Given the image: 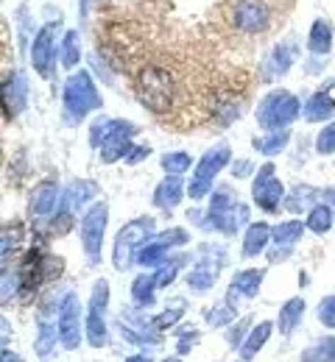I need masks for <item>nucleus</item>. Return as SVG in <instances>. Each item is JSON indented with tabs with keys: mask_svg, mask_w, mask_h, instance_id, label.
<instances>
[{
	"mask_svg": "<svg viewBox=\"0 0 335 362\" xmlns=\"http://www.w3.org/2000/svg\"><path fill=\"white\" fill-rule=\"evenodd\" d=\"M96 195H98L96 184H90V181H76V184H70V187L64 189L62 204H59V212L76 215V212L84 206V201H90V198H96Z\"/></svg>",
	"mask_w": 335,
	"mask_h": 362,
	"instance_id": "17",
	"label": "nucleus"
},
{
	"mask_svg": "<svg viewBox=\"0 0 335 362\" xmlns=\"http://www.w3.org/2000/svg\"><path fill=\"white\" fill-rule=\"evenodd\" d=\"M106 218H109V209L106 204H93L84 218H81V226H79V237H81V245H84V254L90 259V265L101 262V245H103V231H106Z\"/></svg>",
	"mask_w": 335,
	"mask_h": 362,
	"instance_id": "8",
	"label": "nucleus"
},
{
	"mask_svg": "<svg viewBox=\"0 0 335 362\" xmlns=\"http://www.w3.org/2000/svg\"><path fill=\"white\" fill-rule=\"evenodd\" d=\"M162 170H165L168 176H182L185 170H191V153H185V151L165 153V156H162Z\"/></svg>",
	"mask_w": 335,
	"mask_h": 362,
	"instance_id": "32",
	"label": "nucleus"
},
{
	"mask_svg": "<svg viewBox=\"0 0 335 362\" xmlns=\"http://www.w3.org/2000/svg\"><path fill=\"white\" fill-rule=\"evenodd\" d=\"M81 59V40H79V31H67L64 40H62V50H59V62L62 67H76Z\"/></svg>",
	"mask_w": 335,
	"mask_h": 362,
	"instance_id": "27",
	"label": "nucleus"
},
{
	"mask_svg": "<svg viewBox=\"0 0 335 362\" xmlns=\"http://www.w3.org/2000/svg\"><path fill=\"white\" fill-rule=\"evenodd\" d=\"M333 115H335V100L330 98L327 90H319L307 103H305V120H310V123L330 120Z\"/></svg>",
	"mask_w": 335,
	"mask_h": 362,
	"instance_id": "21",
	"label": "nucleus"
},
{
	"mask_svg": "<svg viewBox=\"0 0 335 362\" xmlns=\"http://www.w3.org/2000/svg\"><path fill=\"white\" fill-rule=\"evenodd\" d=\"M266 279V268H246L238 271L229 281V290H227V304L238 310L240 301H251L257 293H260V284Z\"/></svg>",
	"mask_w": 335,
	"mask_h": 362,
	"instance_id": "13",
	"label": "nucleus"
},
{
	"mask_svg": "<svg viewBox=\"0 0 335 362\" xmlns=\"http://www.w3.org/2000/svg\"><path fill=\"white\" fill-rule=\"evenodd\" d=\"M185 243H188V231H182V228H171V231L154 234L137 251V265H143V268L165 265V259L174 251V245H185Z\"/></svg>",
	"mask_w": 335,
	"mask_h": 362,
	"instance_id": "11",
	"label": "nucleus"
},
{
	"mask_svg": "<svg viewBox=\"0 0 335 362\" xmlns=\"http://www.w3.org/2000/svg\"><path fill=\"white\" fill-rule=\"evenodd\" d=\"M319 192L313 189V187H296L293 192H290V198L285 201L288 212H293V215H299L302 209H310V204H313V198H316Z\"/></svg>",
	"mask_w": 335,
	"mask_h": 362,
	"instance_id": "31",
	"label": "nucleus"
},
{
	"mask_svg": "<svg viewBox=\"0 0 335 362\" xmlns=\"http://www.w3.org/2000/svg\"><path fill=\"white\" fill-rule=\"evenodd\" d=\"M157 279L154 276H137L135 279V284H132V298H135V304L145 310V307H154V301H157Z\"/></svg>",
	"mask_w": 335,
	"mask_h": 362,
	"instance_id": "25",
	"label": "nucleus"
},
{
	"mask_svg": "<svg viewBox=\"0 0 335 362\" xmlns=\"http://www.w3.org/2000/svg\"><path fill=\"white\" fill-rule=\"evenodd\" d=\"M59 184L56 181H42L34 187L31 192V204H28V212L31 218H50L59 212Z\"/></svg>",
	"mask_w": 335,
	"mask_h": 362,
	"instance_id": "15",
	"label": "nucleus"
},
{
	"mask_svg": "<svg viewBox=\"0 0 335 362\" xmlns=\"http://www.w3.org/2000/svg\"><path fill=\"white\" fill-rule=\"evenodd\" d=\"M271 25V6L266 0H238L232 6V28L240 34H266Z\"/></svg>",
	"mask_w": 335,
	"mask_h": 362,
	"instance_id": "9",
	"label": "nucleus"
},
{
	"mask_svg": "<svg viewBox=\"0 0 335 362\" xmlns=\"http://www.w3.org/2000/svg\"><path fill=\"white\" fill-rule=\"evenodd\" d=\"M316 151L324 153V156L335 151V123H330L327 129H322V134L316 136Z\"/></svg>",
	"mask_w": 335,
	"mask_h": 362,
	"instance_id": "36",
	"label": "nucleus"
},
{
	"mask_svg": "<svg viewBox=\"0 0 335 362\" xmlns=\"http://www.w3.org/2000/svg\"><path fill=\"white\" fill-rule=\"evenodd\" d=\"M229 145L227 142H218L215 148H210L204 156H201V162L195 165V173H193L191 179V187H188V192H191L193 201H198V198H204L210 189H212V181L218 179V173L229 165Z\"/></svg>",
	"mask_w": 335,
	"mask_h": 362,
	"instance_id": "4",
	"label": "nucleus"
},
{
	"mask_svg": "<svg viewBox=\"0 0 335 362\" xmlns=\"http://www.w3.org/2000/svg\"><path fill=\"white\" fill-rule=\"evenodd\" d=\"M316 317H319V323H322V326L335 329V296H327V298H322V301H319V307H316Z\"/></svg>",
	"mask_w": 335,
	"mask_h": 362,
	"instance_id": "35",
	"label": "nucleus"
},
{
	"mask_svg": "<svg viewBox=\"0 0 335 362\" xmlns=\"http://www.w3.org/2000/svg\"><path fill=\"white\" fill-rule=\"evenodd\" d=\"M307 228L310 231H316V234H324V231H330L333 226V209L330 206H324V204H319V206H313L310 209V215H307Z\"/></svg>",
	"mask_w": 335,
	"mask_h": 362,
	"instance_id": "29",
	"label": "nucleus"
},
{
	"mask_svg": "<svg viewBox=\"0 0 335 362\" xmlns=\"http://www.w3.org/2000/svg\"><path fill=\"white\" fill-rule=\"evenodd\" d=\"M249 323H251V317H243L238 326H232V329L227 332V343H229L232 349H240V346H243V340H246V337H240V334H243V329H246Z\"/></svg>",
	"mask_w": 335,
	"mask_h": 362,
	"instance_id": "38",
	"label": "nucleus"
},
{
	"mask_svg": "<svg viewBox=\"0 0 335 362\" xmlns=\"http://www.w3.org/2000/svg\"><path fill=\"white\" fill-rule=\"evenodd\" d=\"M182 265H185V257H174L171 262L159 265V273L154 276V279H157V287H168V284H174V279H176V273H179Z\"/></svg>",
	"mask_w": 335,
	"mask_h": 362,
	"instance_id": "33",
	"label": "nucleus"
},
{
	"mask_svg": "<svg viewBox=\"0 0 335 362\" xmlns=\"http://www.w3.org/2000/svg\"><path fill=\"white\" fill-rule=\"evenodd\" d=\"M148 153H151V148H148V145H137V148H132V151H129L126 162H129V165H137V162H143Z\"/></svg>",
	"mask_w": 335,
	"mask_h": 362,
	"instance_id": "39",
	"label": "nucleus"
},
{
	"mask_svg": "<svg viewBox=\"0 0 335 362\" xmlns=\"http://www.w3.org/2000/svg\"><path fill=\"white\" fill-rule=\"evenodd\" d=\"M182 195H185V184L179 176H165V179L157 184V189H154V204L159 206V209H176L179 204H182Z\"/></svg>",
	"mask_w": 335,
	"mask_h": 362,
	"instance_id": "18",
	"label": "nucleus"
},
{
	"mask_svg": "<svg viewBox=\"0 0 335 362\" xmlns=\"http://www.w3.org/2000/svg\"><path fill=\"white\" fill-rule=\"evenodd\" d=\"M271 332H274V323H268V320H260L251 332H249V337L243 340V346H240V360L243 362H251L260 351H263V346L268 343V337H271Z\"/></svg>",
	"mask_w": 335,
	"mask_h": 362,
	"instance_id": "19",
	"label": "nucleus"
},
{
	"mask_svg": "<svg viewBox=\"0 0 335 362\" xmlns=\"http://www.w3.org/2000/svg\"><path fill=\"white\" fill-rule=\"evenodd\" d=\"M0 362H25L20 354H14V351H8V349H3V360Z\"/></svg>",
	"mask_w": 335,
	"mask_h": 362,
	"instance_id": "40",
	"label": "nucleus"
},
{
	"mask_svg": "<svg viewBox=\"0 0 335 362\" xmlns=\"http://www.w3.org/2000/svg\"><path fill=\"white\" fill-rule=\"evenodd\" d=\"M296 62V50H293V45L290 42H285V45H277L271 53H268V59H266V64H263V78H271V76H283V73H288L290 70V64Z\"/></svg>",
	"mask_w": 335,
	"mask_h": 362,
	"instance_id": "20",
	"label": "nucleus"
},
{
	"mask_svg": "<svg viewBox=\"0 0 335 362\" xmlns=\"http://www.w3.org/2000/svg\"><path fill=\"white\" fill-rule=\"evenodd\" d=\"M251 195H254V204H257L263 212H280V209L285 206V204H283V198H285V187H283V181L277 179L271 162L263 165V168L257 170L254 184H251Z\"/></svg>",
	"mask_w": 335,
	"mask_h": 362,
	"instance_id": "10",
	"label": "nucleus"
},
{
	"mask_svg": "<svg viewBox=\"0 0 335 362\" xmlns=\"http://www.w3.org/2000/svg\"><path fill=\"white\" fill-rule=\"evenodd\" d=\"M106 307H109V281L106 279H98L96 284H93V298H90L87 320H84V334H87V343L93 349H103L109 343Z\"/></svg>",
	"mask_w": 335,
	"mask_h": 362,
	"instance_id": "5",
	"label": "nucleus"
},
{
	"mask_svg": "<svg viewBox=\"0 0 335 362\" xmlns=\"http://www.w3.org/2000/svg\"><path fill=\"white\" fill-rule=\"evenodd\" d=\"M299 112H302V103L296 95H290L288 90H274L257 106V126L266 132H285L299 117Z\"/></svg>",
	"mask_w": 335,
	"mask_h": 362,
	"instance_id": "1",
	"label": "nucleus"
},
{
	"mask_svg": "<svg viewBox=\"0 0 335 362\" xmlns=\"http://www.w3.org/2000/svg\"><path fill=\"white\" fill-rule=\"evenodd\" d=\"M288 139H290V134H288V132H271V134H268V139H254L251 145H254L260 153H266V156H277L280 151H285Z\"/></svg>",
	"mask_w": 335,
	"mask_h": 362,
	"instance_id": "30",
	"label": "nucleus"
},
{
	"mask_svg": "<svg viewBox=\"0 0 335 362\" xmlns=\"http://www.w3.org/2000/svg\"><path fill=\"white\" fill-rule=\"evenodd\" d=\"M135 134H137V129H135L132 123H126V120H112L109 132H106L103 142H101V159H103L106 165H112V162H118V159H126L129 151H132V136Z\"/></svg>",
	"mask_w": 335,
	"mask_h": 362,
	"instance_id": "12",
	"label": "nucleus"
},
{
	"mask_svg": "<svg viewBox=\"0 0 335 362\" xmlns=\"http://www.w3.org/2000/svg\"><path fill=\"white\" fill-rule=\"evenodd\" d=\"M31 62H34V70L48 78L50 70H53V62H56V37H53V25H45L31 47Z\"/></svg>",
	"mask_w": 335,
	"mask_h": 362,
	"instance_id": "14",
	"label": "nucleus"
},
{
	"mask_svg": "<svg viewBox=\"0 0 335 362\" xmlns=\"http://www.w3.org/2000/svg\"><path fill=\"white\" fill-rule=\"evenodd\" d=\"M148 237H154V218H137L118 231L112 251V262L118 271H129L132 262H137V251L148 243Z\"/></svg>",
	"mask_w": 335,
	"mask_h": 362,
	"instance_id": "2",
	"label": "nucleus"
},
{
	"mask_svg": "<svg viewBox=\"0 0 335 362\" xmlns=\"http://www.w3.org/2000/svg\"><path fill=\"white\" fill-rule=\"evenodd\" d=\"M305 228H307V223H302V221H285V223H277V226H271V240H274L280 248L290 251V248L296 245V240L305 234Z\"/></svg>",
	"mask_w": 335,
	"mask_h": 362,
	"instance_id": "24",
	"label": "nucleus"
},
{
	"mask_svg": "<svg viewBox=\"0 0 335 362\" xmlns=\"http://www.w3.org/2000/svg\"><path fill=\"white\" fill-rule=\"evenodd\" d=\"M307 47L310 53H330L333 47V28L327 20H316L313 28H310V37H307Z\"/></svg>",
	"mask_w": 335,
	"mask_h": 362,
	"instance_id": "26",
	"label": "nucleus"
},
{
	"mask_svg": "<svg viewBox=\"0 0 335 362\" xmlns=\"http://www.w3.org/2000/svg\"><path fill=\"white\" fill-rule=\"evenodd\" d=\"M302 362H335V334L333 337H324L322 343L310 346L302 351Z\"/></svg>",
	"mask_w": 335,
	"mask_h": 362,
	"instance_id": "28",
	"label": "nucleus"
},
{
	"mask_svg": "<svg viewBox=\"0 0 335 362\" xmlns=\"http://www.w3.org/2000/svg\"><path fill=\"white\" fill-rule=\"evenodd\" d=\"M235 307H229L227 301L221 304V307H212V310H207V323L210 326H227V323H232L235 320Z\"/></svg>",
	"mask_w": 335,
	"mask_h": 362,
	"instance_id": "34",
	"label": "nucleus"
},
{
	"mask_svg": "<svg viewBox=\"0 0 335 362\" xmlns=\"http://www.w3.org/2000/svg\"><path fill=\"white\" fill-rule=\"evenodd\" d=\"M268 240H271V226L268 223H251L249 231H246V237H243V257L249 259V257H257V254H263L266 251V245H268Z\"/></svg>",
	"mask_w": 335,
	"mask_h": 362,
	"instance_id": "23",
	"label": "nucleus"
},
{
	"mask_svg": "<svg viewBox=\"0 0 335 362\" xmlns=\"http://www.w3.org/2000/svg\"><path fill=\"white\" fill-rule=\"evenodd\" d=\"M224 259H227V254H224L221 245H204L201 254L193 262L191 273H188V290H193V293H207L218 281L221 268H224Z\"/></svg>",
	"mask_w": 335,
	"mask_h": 362,
	"instance_id": "7",
	"label": "nucleus"
},
{
	"mask_svg": "<svg viewBox=\"0 0 335 362\" xmlns=\"http://www.w3.org/2000/svg\"><path fill=\"white\" fill-rule=\"evenodd\" d=\"M62 100H64V112H67L73 120H84V115H87V112H96V109L103 106L101 92L96 90V84H93L90 73H84V70L67 78Z\"/></svg>",
	"mask_w": 335,
	"mask_h": 362,
	"instance_id": "3",
	"label": "nucleus"
},
{
	"mask_svg": "<svg viewBox=\"0 0 335 362\" xmlns=\"http://www.w3.org/2000/svg\"><path fill=\"white\" fill-rule=\"evenodd\" d=\"M25 98H28L25 78L20 73H11L3 81V109H6V117H14L17 112H23L25 109Z\"/></svg>",
	"mask_w": 335,
	"mask_h": 362,
	"instance_id": "16",
	"label": "nucleus"
},
{
	"mask_svg": "<svg viewBox=\"0 0 335 362\" xmlns=\"http://www.w3.org/2000/svg\"><path fill=\"white\" fill-rule=\"evenodd\" d=\"M165 362H179V360H165Z\"/></svg>",
	"mask_w": 335,
	"mask_h": 362,
	"instance_id": "42",
	"label": "nucleus"
},
{
	"mask_svg": "<svg viewBox=\"0 0 335 362\" xmlns=\"http://www.w3.org/2000/svg\"><path fill=\"white\" fill-rule=\"evenodd\" d=\"M87 320L76 293H64L59 301V346L64 351H76L81 346V323Z\"/></svg>",
	"mask_w": 335,
	"mask_h": 362,
	"instance_id": "6",
	"label": "nucleus"
},
{
	"mask_svg": "<svg viewBox=\"0 0 335 362\" xmlns=\"http://www.w3.org/2000/svg\"><path fill=\"white\" fill-rule=\"evenodd\" d=\"M302 315H305V298H288L280 310V317H277V326H280V334L283 337H290L296 332V326L302 323Z\"/></svg>",
	"mask_w": 335,
	"mask_h": 362,
	"instance_id": "22",
	"label": "nucleus"
},
{
	"mask_svg": "<svg viewBox=\"0 0 335 362\" xmlns=\"http://www.w3.org/2000/svg\"><path fill=\"white\" fill-rule=\"evenodd\" d=\"M195 343H198V329H193V326L191 329H182L179 332V340H176V351L179 354H188Z\"/></svg>",
	"mask_w": 335,
	"mask_h": 362,
	"instance_id": "37",
	"label": "nucleus"
},
{
	"mask_svg": "<svg viewBox=\"0 0 335 362\" xmlns=\"http://www.w3.org/2000/svg\"><path fill=\"white\" fill-rule=\"evenodd\" d=\"M126 362H151V357H148V354H132Z\"/></svg>",
	"mask_w": 335,
	"mask_h": 362,
	"instance_id": "41",
	"label": "nucleus"
}]
</instances>
